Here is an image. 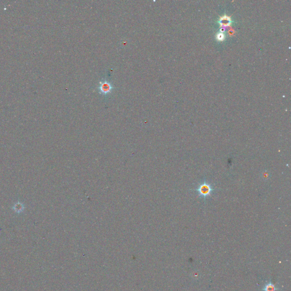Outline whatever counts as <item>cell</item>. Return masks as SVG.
<instances>
[{
    "mask_svg": "<svg viewBox=\"0 0 291 291\" xmlns=\"http://www.w3.org/2000/svg\"><path fill=\"white\" fill-rule=\"evenodd\" d=\"M215 191V189L214 186L206 180H203L196 189V191L197 192L199 196L203 199L204 201L211 197Z\"/></svg>",
    "mask_w": 291,
    "mask_h": 291,
    "instance_id": "obj_1",
    "label": "cell"
},
{
    "mask_svg": "<svg viewBox=\"0 0 291 291\" xmlns=\"http://www.w3.org/2000/svg\"><path fill=\"white\" fill-rule=\"evenodd\" d=\"M218 23L220 24V27L221 28L220 30L221 32H224L225 28L230 27L231 24V17L226 16V15L223 17H221L218 21Z\"/></svg>",
    "mask_w": 291,
    "mask_h": 291,
    "instance_id": "obj_2",
    "label": "cell"
},
{
    "mask_svg": "<svg viewBox=\"0 0 291 291\" xmlns=\"http://www.w3.org/2000/svg\"><path fill=\"white\" fill-rule=\"evenodd\" d=\"M262 179H269V178H270V174L269 172L265 171L263 172V173H262Z\"/></svg>",
    "mask_w": 291,
    "mask_h": 291,
    "instance_id": "obj_6",
    "label": "cell"
},
{
    "mask_svg": "<svg viewBox=\"0 0 291 291\" xmlns=\"http://www.w3.org/2000/svg\"><path fill=\"white\" fill-rule=\"evenodd\" d=\"M263 290L264 291H275L276 288L271 282H270L269 283H267V284L264 287Z\"/></svg>",
    "mask_w": 291,
    "mask_h": 291,
    "instance_id": "obj_4",
    "label": "cell"
},
{
    "mask_svg": "<svg viewBox=\"0 0 291 291\" xmlns=\"http://www.w3.org/2000/svg\"><path fill=\"white\" fill-rule=\"evenodd\" d=\"M215 38L217 40H218L219 42H222L225 40V35L223 32H218L215 36Z\"/></svg>",
    "mask_w": 291,
    "mask_h": 291,
    "instance_id": "obj_5",
    "label": "cell"
},
{
    "mask_svg": "<svg viewBox=\"0 0 291 291\" xmlns=\"http://www.w3.org/2000/svg\"><path fill=\"white\" fill-rule=\"evenodd\" d=\"M101 85L100 86V92L103 94H107L109 92H110L112 89V85L108 82H101Z\"/></svg>",
    "mask_w": 291,
    "mask_h": 291,
    "instance_id": "obj_3",
    "label": "cell"
}]
</instances>
